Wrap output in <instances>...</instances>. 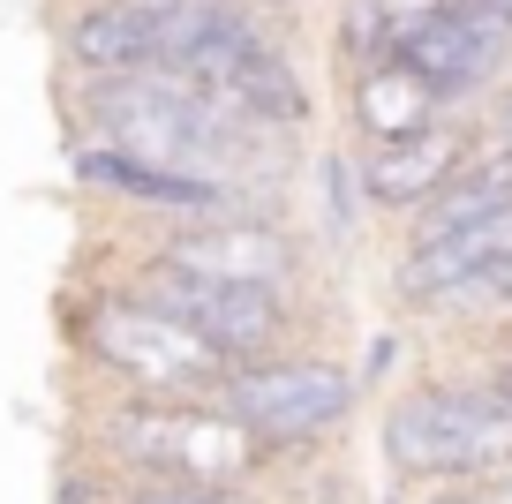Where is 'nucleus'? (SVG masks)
Instances as JSON below:
<instances>
[{
	"label": "nucleus",
	"instance_id": "39448f33",
	"mask_svg": "<svg viewBox=\"0 0 512 504\" xmlns=\"http://www.w3.org/2000/svg\"><path fill=\"white\" fill-rule=\"evenodd\" d=\"M128 294L151 301L159 316H174L196 347H211L226 369H249L264 354H279V339L294 331L287 286H219V279H196V271H174L166 256H144Z\"/></svg>",
	"mask_w": 512,
	"mask_h": 504
},
{
	"label": "nucleus",
	"instance_id": "0eeeda50",
	"mask_svg": "<svg viewBox=\"0 0 512 504\" xmlns=\"http://www.w3.org/2000/svg\"><path fill=\"white\" fill-rule=\"evenodd\" d=\"M392 61L415 68L445 113H482V98L512 68V23L482 0H445L437 16H422L415 31L392 38Z\"/></svg>",
	"mask_w": 512,
	"mask_h": 504
},
{
	"label": "nucleus",
	"instance_id": "1a4fd4ad",
	"mask_svg": "<svg viewBox=\"0 0 512 504\" xmlns=\"http://www.w3.org/2000/svg\"><path fill=\"white\" fill-rule=\"evenodd\" d=\"M475 143H482V121H475V113H437V121L415 128V136L369 143L362 166H354V181H362L369 211H422V204H430V196L467 166V158H475Z\"/></svg>",
	"mask_w": 512,
	"mask_h": 504
},
{
	"label": "nucleus",
	"instance_id": "f257e3e1",
	"mask_svg": "<svg viewBox=\"0 0 512 504\" xmlns=\"http://www.w3.org/2000/svg\"><path fill=\"white\" fill-rule=\"evenodd\" d=\"M76 113L91 128V143L121 158H144L159 174L181 181H211V189L241 196L249 189V166L264 143V128H249L226 98H211L204 83L174 76V68H136V76H91L76 83Z\"/></svg>",
	"mask_w": 512,
	"mask_h": 504
},
{
	"label": "nucleus",
	"instance_id": "f03ea898",
	"mask_svg": "<svg viewBox=\"0 0 512 504\" xmlns=\"http://www.w3.org/2000/svg\"><path fill=\"white\" fill-rule=\"evenodd\" d=\"M106 452L121 459L136 482H189V489H234L264 467V444L219 407V399H136L106 414Z\"/></svg>",
	"mask_w": 512,
	"mask_h": 504
},
{
	"label": "nucleus",
	"instance_id": "20e7f679",
	"mask_svg": "<svg viewBox=\"0 0 512 504\" xmlns=\"http://www.w3.org/2000/svg\"><path fill=\"white\" fill-rule=\"evenodd\" d=\"M76 339L106 377H121L136 399H219L226 362L211 347H196L174 316H159L151 301L121 294H91L76 316Z\"/></svg>",
	"mask_w": 512,
	"mask_h": 504
},
{
	"label": "nucleus",
	"instance_id": "9b49d317",
	"mask_svg": "<svg viewBox=\"0 0 512 504\" xmlns=\"http://www.w3.org/2000/svg\"><path fill=\"white\" fill-rule=\"evenodd\" d=\"M61 61H68L76 83L159 68L144 0H68V8H61Z\"/></svg>",
	"mask_w": 512,
	"mask_h": 504
},
{
	"label": "nucleus",
	"instance_id": "9d476101",
	"mask_svg": "<svg viewBox=\"0 0 512 504\" xmlns=\"http://www.w3.org/2000/svg\"><path fill=\"white\" fill-rule=\"evenodd\" d=\"M505 256H512V204L452 226V234H415L400 271H392V294L415 301V309H452V301H475Z\"/></svg>",
	"mask_w": 512,
	"mask_h": 504
},
{
	"label": "nucleus",
	"instance_id": "ddd939ff",
	"mask_svg": "<svg viewBox=\"0 0 512 504\" xmlns=\"http://www.w3.org/2000/svg\"><path fill=\"white\" fill-rule=\"evenodd\" d=\"M121 504H241L234 489H189V482H136Z\"/></svg>",
	"mask_w": 512,
	"mask_h": 504
},
{
	"label": "nucleus",
	"instance_id": "f3484780",
	"mask_svg": "<svg viewBox=\"0 0 512 504\" xmlns=\"http://www.w3.org/2000/svg\"><path fill=\"white\" fill-rule=\"evenodd\" d=\"M475 301H505V309H512V256L490 271V279H482V294H475Z\"/></svg>",
	"mask_w": 512,
	"mask_h": 504
},
{
	"label": "nucleus",
	"instance_id": "aec40b11",
	"mask_svg": "<svg viewBox=\"0 0 512 504\" xmlns=\"http://www.w3.org/2000/svg\"><path fill=\"white\" fill-rule=\"evenodd\" d=\"M482 8H497V16H505V23H512V0H482Z\"/></svg>",
	"mask_w": 512,
	"mask_h": 504
},
{
	"label": "nucleus",
	"instance_id": "6e6552de",
	"mask_svg": "<svg viewBox=\"0 0 512 504\" xmlns=\"http://www.w3.org/2000/svg\"><path fill=\"white\" fill-rule=\"evenodd\" d=\"M151 256H166L174 271H196V279H219V286H287L294 271H302V241H294L279 219H264V211L189 219Z\"/></svg>",
	"mask_w": 512,
	"mask_h": 504
},
{
	"label": "nucleus",
	"instance_id": "7ed1b4c3",
	"mask_svg": "<svg viewBox=\"0 0 512 504\" xmlns=\"http://www.w3.org/2000/svg\"><path fill=\"white\" fill-rule=\"evenodd\" d=\"M384 459L407 482H482L512 467V407L490 384H422L384 414Z\"/></svg>",
	"mask_w": 512,
	"mask_h": 504
},
{
	"label": "nucleus",
	"instance_id": "f8f14e48",
	"mask_svg": "<svg viewBox=\"0 0 512 504\" xmlns=\"http://www.w3.org/2000/svg\"><path fill=\"white\" fill-rule=\"evenodd\" d=\"M347 113H354V128H362V143H392V136L430 128L445 106H437V91L415 68H400L384 53V61H369V68H347Z\"/></svg>",
	"mask_w": 512,
	"mask_h": 504
},
{
	"label": "nucleus",
	"instance_id": "dca6fc26",
	"mask_svg": "<svg viewBox=\"0 0 512 504\" xmlns=\"http://www.w3.org/2000/svg\"><path fill=\"white\" fill-rule=\"evenodd\" d=\"M430 504H490V497H482V482H437Z\"/></svg>",
	"mask_w": 512,
	"mask_h": 504
},
{
	"label": "nucleus",
	"instance_id": "6ab92c4d",
	"mask_svg": "<svg viewBox=\"0 0 512 504\" xmlns=\"http://www.w3.org/2000/svg\"><path fill=\"white\" fill-rule=\"evenodd\" d=\"M482 497H490V504H512V467H497V474H482Z\"/></svg>",
	"mask_w": 512,
	"mask_h": 504
},
{
	"label": "nucleus",
	"instance_id": "a211bd4d",
	"mask_svg": "<svg viewBox=\"0 0 512 504\" xmlns=\"http://www.w3.org/2000/svg\"><path fill=\"white\" fill-rule=\"evenodd\" d=\"M234 8H249V16H264V23H272V16H302L309 0H234Z\"/></svg>",
	"mask_w": 512,
	"mask_h": 504
},
{
	"label": "nucleus",
	"instance_id": "2eb2a0df",
	"mask_svg": "<svg viewBox=\"0 0 512 504\" xmlns=\"http://www.w3.org/2000/svg\"><path fill=\"white\" fill-rule=\"evenodd\" d=\"M475 121H482V136H490V143H512V68H505V83H497V91L482 98V113H475Z\"/></svg>",
	"mask_w": 512,
	"mask_h": 504
},
{
	"label": "nucleus",
	"instance_id": "423d86ee",
	"mask_svg": "<svg viewBox=\"0 0 512 504\" xmlns=\"http://www.w3.org/2000/svg\"><path fill=\"white\" fill-rule=\"evenodd\" d=\"M219 407L249 429L264 452H302V444L332 437L354 407V377L317 354H264L249 369L219 377Z\"/></svg>",
	"mask_w": 512,
	"mask_h": 504
},
{
	"label": "nucleus",
	"instance_id": "4468645a",
	"mask_svg": "<svg viewBox=\"0 0 512 504\" xmlns=\"http://www.w3.org/2000/svg\"><path fill=\"white\" fill-rule=\"evenodd\" d=\"M437 8H445V0H369V16H377L392 38L415 31V23H422V16H437Z\"/></svg>",
	"mask_w": 512,
	"mask_h": 504
}]
</instances>
